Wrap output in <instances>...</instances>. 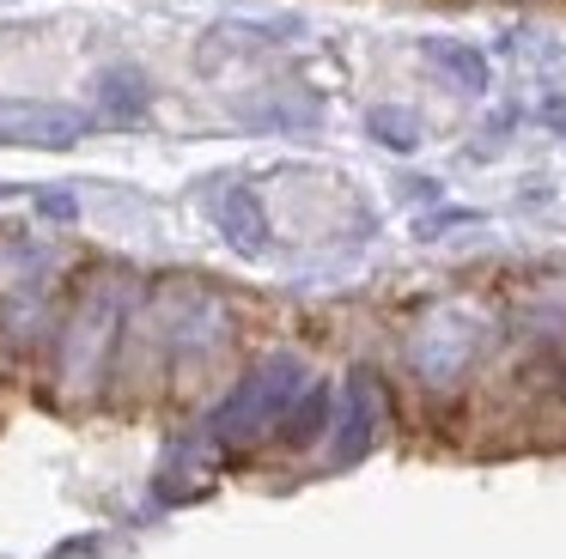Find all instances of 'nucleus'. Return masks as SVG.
Returning a JSON list of instances; mask_svg holds the SVG:
<instances>
[{
  "mask_svg": "<svg viewBox=\"0 0 566 559\" xmlns=\"http://www.w3.org/2000/svg\"><path fill=\"white\" fill-rule=\"evenodd\" d=\"M213 225H220L244 255L262 250V207H256V194H250V189H226V201L213 207Z\"/></svg>",
  "mask_w": 566,
  "mask_h": 559,
  "instance_id": "f257e3e1",
  "label": "nucleus"
},
{
  "mask_svg": "<svg viewBox=\"0 0 566 559\" xmlns=\"http://www.w3.org/2000/svg\"><path fill=\"white\" fill-rule=\"evenodd\" d=\"M427 61L451 73L463 92H488V61H481L475 49H463V43H427Z\"/></svg>",
  "mask_w": 566,
  "mask_h": 559,
  "instance_id": "f03ea898",
  "label": "nucleus"
},
{
  "mask_svg": "<svg viewBox=\"0 0 566 559\" xmlns=\"http://www.w3.org/2000/svg\"><path fill=\"white\" fill-rule=\"evenodd\" d=\"M80 134L74 116H38V122H0V140L13 146H67Z\"/></svg>",
  "mask_w": 566,
  "mask_h": 559,
  "instance_id": "7ed1b4c3",
  "label": "nucleus"
},
{
  "mask_svg": "<svg viewBox=\"0 0 566 559\" xmlns=\"http://www.w3.org/2000/svg\"><path fill=\"white\" fill-rule=\"evenodd\" d=\"M371 134L390 140L396 152H415V146H420V128H415V122H402V109H371Z\"/></svg>",
  "mask_w": 566,
  "mask_h": 559,
  "instance_id": "20e7f679",
  "label": "nucleus"
}]
</instances>
